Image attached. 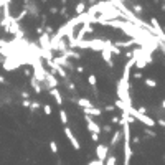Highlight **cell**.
Segmentation results:
<instances>
[{
	"instance_id": "1",
	"label": "cell",
	"mask_w": 165,
	"mask_h": 165,
	"mask_svg": "<svg viewBox=\"0 0 165 165\" xmlns=\"http://www.w3.org/2000/svg\"><path fill=\"white\" fill-rule=\"evenodd\" d=\"M25 63V60H18V58H13V56H8L7 60L3 61L2 68L5 71H15V69H18L22 64Z\"/></svg>"
},
{
	"instance_id": "2",
	"label": "cell",
	"mask_w": 165,
	"mask_h": 165,
	"mask_svg": "<svg viewBox=\"0 0 165 165\" xmlns=\"http://www.w3.org/2000/svg\"><path fill=\"white\" fill-rule=\"evenodd\" d=\"M64 135H66V139L69 140V144H71V147H73V149L74 150H79L81 149V144H79V140L78 139H76V135L73 134V131H71V129H69L68 126L66 127H64Z\"/></svg>"
},
{
	"instance_id": "3",
	"label": "cell",
	"mask_w": 165,
	"mask_h": 165,
	"mask_svg": "<svg viewBox=\"0 0 165 165\" xmlns=\"http://www.w3.org/2000/svg\"><path fill=\"white\" fill-rule=\"evenodd\" d=\"M108 155H109V147L106 144H98L96 145V157H98V160L104 163V160L108 158Z\"/></svg>"
},
{
	"instance_id": "4",
	"label": "cell",
	"mask_w": 165,
	"mask_h": 165,
	"mask_svg": "<svg viewBox=\"0 0 165 165\" xmlns=\"http://www.w3.org/2000/svg\"><path fill=\"white\" fill-rule=\"evenodd\" d=\"M84 121H86L88 132H91V134H101V126H99L96 121H92V117L84 116Z\"/></svg>"
},
{
	"instance_id": "5",
	"label": "cell",
	"mask_w": 165,
	"mask_h": 165,
	"mask_svg": "<svg viewBox=\"0 0 165 165\" xmlns=\"http://www.w3.org/2000/svg\"><path fill=\"white\" fill-rule=\"evenodd\" d=\"M89 33H94V27L91 25V23H82L81 28H79V32L76 33L74 40H84V37H86V35H89Z\"/></svg>"
},
{
	"instance_id": "6",
	"label": "cell",
	"mask_w": 165,
	"mask_h": 165,
	"mask_svg": "<svg viewBox=\"0 0 165 165\" xmlns=\"http://www.w3.org/2000/svg\"><path fill=\"white\" fill-rule=\"evenodd\" d=\"M111 45H112V43H111ZM111 45H109V46H111ZM109 46H108V48H104V50L101 51V58H102V61H104V63H108V66H109V68H114V60H112V53H111Z\"/></svg>"
},
{
	"instance_id": "7",
	"label": "cell",
	"mask_w": 165,
	"mask_h": 165,
	"mask_svg": "<svg viewBox=\"0 0 165 165\" xmlns=\"http://www.w3.org/2000/svg\"><path fill=\"white\" fill-rule=\"evenodd\" d=\"M40 48L41 50H46V51H50L51 50V43H50V37H48V33H43V35H40Z\"/></svg>"
},
{
	"instance_id": "8",
	"label": "cell",
	"mask_w": 165,
	"mask_h": 165,
	"mask_svg": "<svg viewBox=\"0 0 165 165\" xmlns=\"http://www.w3.org/2000/svg\"><path fill=\"white\" fill-rule=\"evenodd\" d=\"M122 140V131H112V137H111V142H109V149H114V147L117 145Z\"/></svg>"
},
{
	"instance_id": "9",
	"label": "cell",
	"mask_w": 165,
	"mask_h": 165,
	"mask_svg": "<svg viewBox=\"0 0 165 165\" xmlns=\"http://www.w3.org/2000/svg\"><path fill=\"white\" fill-rule=\"evenodd\" d=\"M82 112H84L86 116H89V117H99V116H102V109L101 108H96V106H94V108H89V109H82Z\"/></svg>"
},
{
	"instance_id": "10",
	"label": "cell",
	"mask_w": 165,
	"mask_h": 165,
	"mask_svg": "<svg viewBox=\"0 0 165 165\" xmlns=\"http://www.w3.org/2000/svg\"><path fill=\"white\" fill-rule=\"evenodd\" d=\"M50 94L53 96V99H55L56 106H63V96H61V91L58 89V88H55V89H50Z\"/></svg>"
},
{
	"instance_id": "11",
	"label": "cell",
	"mask_w": 165,
	"mask_h": 165,
	"mask_svg": "<svg viewBox=\"0 0 165 165\" xmlns=\"http://www.w3.org/2000/svg\"><path fill=\"white\" fill-rule=\"evenodd\" d=\"M76 104H78L81 109H89V108H94V102H91L88 98H79V99H76Z\"/></svg>"
},
{
	"instance_id": "12",
	"label": "cell",
	"mask_w": 165,
	"mask_h": 165,
	"mask_svg": "<svg viewBox=\"0 0 165 165\" xmlns=\"http://www.w3.org/2000/svg\"><path fill=\"white\" fill-rule=\"evenodd\" d=\"M30 86H32V89L35 91V94H40L41 91H43V88H41V84H40V82L33 78V76L30 78Z\"/></svg>"
},
{
	"instance_id": "13",
	"label": "cell",
	"mask_w": 165,
	"mask_h": 165,
	"mask_svg": "<svg viewBox=\"0 0 165 165\" xmlns=\"http://www.w3.org/2000/svg\"><path fill=\"white\" fill-rule=\"evenodd\" d=\"M74 12H76V17H79V15H82L86 12V2H81L79 3H76V7H74Z\"/></svg>"
},
{
	"instance_id": "14",
	"label": "cell",
	"mask_w": 165,
	"mask_h": 165,
	"mask_svg": "<svg viewBox=\"0 0 165 165\" xmlns=\"http://www.w3.org/2000/svg\"><path fill=\"white\" fill-rule=\"evenodd\" d=\"M60 121H61V124H63L64 127L69 124V116H68V112L64 109H60Z\"/></svg>"
},
{
	"instance_id": "15",
	"label": "cell",
	"mask_w": 165,
	"mask_h": 165,
	"mask_svg": "<svg viewBox=\"0 0 165 165\" xmlns=\"http://www.w3.org/2000/svg\"><path fill=\"white\" fill-rule=\"evenodd\" d=\"M88 84L96 89V84H98V78H96V74H89V76H88Z\"/></svg>"
},
{
	"instance_id": "16",
	"label": "cell",
	"mask_w": 165,
	"mask_h": 165,
	"mask_svg": "<svg viewBox=\"0 0 165 165\" xmlns=\"http://www.w3.org/2000/svg\"><path fill=\"white\" fill-rule=\"evenodd\" d=\"M104 162H106V165H117V157L114 154H111V155H108V158Z\"/></svg>"
},
{
	"instance_id": "17",
	"label": "cell",
	"mask_w": 165,
	"mask_h": 165,
	"mask_svg": "<svg viewBox=\"0 0 165 165\" xmlns=\"http://www.w3.org/2000/svg\"><path fill=\"white\" fill-rule=\"evenodd\" d=\"M144 82H145V86H149V88H155L157 86V81L152 79V78H145Z\"/></svg>"
},
{
	"instance_id": "18",
	"label": "cell",
	"mask_w": 165,
	"mask_h": 165,
	"mask_svg": "<svg viewBox=\"0 0 165 165\" xmlns=\"http://www.w3.org/2000/svg\"><path fill=\"white\" fill-rule=\"evenodd\" d=\"M43 112H45V116H51V112H53L51 104H43Z\"/></svg>"
},
{
	"instance_id": "19",
	"label": "cell",
	"mask_w": 165,
	"mask_h": 165,
	"mask_svg": "<svg viewBox=\"0 0 165 165\" xmlns=\"http://www.w3.org/2000/svg\"><path fill=\"white\" fill-rule=\"evenodd\" d=\"M101 132L111 134V132H112V126H111V124H106V126H101Z\"/></svg>"
},
{
	"instance_id": "20",
	"label": "cell",
	"mask_w": 165,
	"mask_h": 165,
	"mask_svg": "<svg viewBox=\"0 0 165 165\" xmlns=\"http://www.w3.org/2000/svg\"><path fill=\"white\" fill-rule=\"evenodd\" d=\"M50 150H51V154H58V144L55 142V140L50 142Z\"/></svg>"
},
{
	"instance_id": "21",
	"label": "cell",
	"mask_w": 165,
	"mask_h": 165,
	"mask_svg": "<svg viewBox=\"0 0 165 165\" xmlns=\"http://www.w3.org/2000/svg\"><path fill=\"white\" fill-rule=\"evenodd\" d=\"M112 112V111H116V106L114 104H111V106H104V109H102V112Z\"/></svg>"
},
{
	"instance_id": "22",
	"label": "cell",
	"mask_w": 165,
	"mask_h": 165,
	"mask_svg": "<svg viewBox=\"0 0 165 165\" xmlns=\"http://www.w3.org/2000/svg\"><path fill=\"white\" fill-rule=\"evenodd\" d=\"M20 98L23 99V101H27V99H30V92H28V91H22L20 92Z\"/></svg>"
},
{
	"instance_id": "23",
	"label": "cell",
	"mask_w": 165,
	"mask_h": 165,
	"mask_svg": "<svg viewBox=\"0 0 165 165\" xmlns=\"http://www.w3.org/2000/svg\"><path fill=\"white\" fill-rule=\"evenodd\" d=\"M111 124H121V116H112L111 117Z\"/></svg>"
},
{
	"instance_id": "24",
	"label": "cell",
	"mask_w": 165,
	"mask_h": 165,
	"mask_svg": "<svg viewBox=\"0 0 165 165\" xmlns=\"http://www.w3.org/2000/svg\"><path fill=\"white\" fill-rule=\"evenodd\" d=\"M147 111H149V109H147L145 106H140V108L137 109V112H139V114H147Z\"/></svg>"
},
{
	"instance_id": "25",
	"label": "cell",
	"mask_w": 165,
	"mask_h": 165,
	"mask_svg": "<svg viewBox=\"0 0 165 165\" xmlns=\"http://www.w3.org/2000/svg\"><path fill=\"white\" fill-rule=\"evenodd\" d=\"M145 134H147V135H150V137H155V135H157V134H155L154 131H152V129H149V127L145 129Z\"/></svg>"
},
{
	"instance_id": "26",
	"label": "cell",
	"mask_w": 165,
	"mask_h": 165,
	"mask_svg": "<svg viewBox=\"0 0 165 165\" xmlns=\"http://www.w3.org/2000/svg\"><path fill=\"white\" fill-rule=\"evenodd\" d=\"M30 109H32V111L40 109V102H32V104H30Z\"/></svg>"
},
{
	"instance_id": "27",
	"label": "cell",
	"mask_w": 165,
	"mask_h": 165,
	"mask_svg": "<svg viewBox=\"0 0 165 165\" xmlns=\"http://www.w3.org/2000/svg\"><path fill=\"white\" fill-rule=\"evenodd\" d=\"M91 139H92V142L99 144V134H91Z\"/></svg>"
},
{
	"instance_id": "28",
	"label": "cell",
	"mask_w": 165,
	"mask_h": 165,
	"mask_svg": "<svg viewBox=\"0 0 165 165\" xmlns=\"http://www.w3.org/2000/svg\"><path fill=\"white\" fill-rule=\"evenodd\" d=\"M74 71H76V73H79V74H81V73H84V66H76V68H74Z\"/></svg>"
},
{
	"instance_id": "29",
	"label": "cell",
	"mask_w": 165,
	"mask_h": 165,
	"mask_svg": "<svg viewBox=\"0 0 165 165\" xmlns=\"http://www.w3.org/2000/svg\"><path fill=\"white\" fill-rule=\"evenodd\" d=\"M30 99H27V101H22V106H23V108H30Z\"/></svg>"
},
{
	"instance_id": "30",
	"label": "cell",
	"mask_w": 165,
	"mask_h": 165,
	"mask_svg": "<svg viewBox=\"0 0 165 165\" xmlns=\"http://www.w3.org/2000/svg\"><path fill=\"white\" fill-rule=\"evenodd\" d=\"M88 165H104L102 162H99L98 160V158H96V160H92V162H89V163H88Z\"/></svg>"
},
{
	"instance_id": "31",
	"label": "cell",
	"mask_w": 165,
	"mask_h": 165,
	"mask_svg": "<svg viewBox=\"0 0 165 165\" xmlns=\"http://www.w3.org/2000/svg\"><path fill=\"white\" fill-rule=\"evenodd\" d=\"M134 78H135V79H142V73H140V71L134 73Z\"/></svg>"
},
{
	"instance_id": "32",
	"label": "cell",
	"mask_w": 165,
	"mask_h": 165,
	"mask_svg": "<svg viewBox=\"0 0 165 165\" xmlns=\"http://www.w3.org/2000/svg\"><path fill=\"white\" fill-rule=\"evenodd\" d=\"M157 122H158V126H162V127L165 129V119H160V117H158V121H157Z\"/></svg>"
},
{
	"instance_id": "33",
	"label": "cell",
	"mask_w": 165,
	"mask_h": 165,
	"mask_svg": "<svg viewBox=\"0 0 165 165\" xmlns=\"http://www.w3.org/2000/svg\"><path fill=\"white\" fill-rule=\"evenodd\" d=\"M35 32H37L38 35H43V27H38V28H35Z\"/></svg>"
},
{
	"instance_id": "34",
	"label": "cell",
	"mask_w": 165,
	"mask_h": 165,
	"mask_svg": "<svg viewBox=\"0 0 165 165\" xmlns=\"http://www.w3.org/2000/svg\"><path fill=\"white\" fill-rule=\"evenodd\" d=\"M23 74H25V76H30V74H32V71H30L28 68H25V69H23Z\"/></svg>"
},
{
	"instance_id": "35",
	"label": "cell",
	"mask_w": 165,
	"mask_h": 165,
	"mask_svg": "<svg viewBox=\"0 0 165 165\" xmlns=\"http://www.w3.org/2000/svg\"><path fill=\"white\" fill-rule=\"evenodd\" d=\"M0 84H7V79H5L2 74H0Z\"/></svg>"
},
{
	"instance_id": "36",
	"label": "cell",
	"mask_w": 165,
	"mask_h": 165,
	"mask_svg": "<svg viewBox=\"0 0 165 165\" xmlns=\"http://www.w3.org/2000/svg\"><path fill=\"white\" fill-rule=\"evenodd\" d=\"M56 12H58V8H56V7H50V13H53V15H55Z\"/></svg>"
},
{
	"instance_id": "37",
	"label": "cell",
	"mask_w": 165,
	"mask_h": 165,
	"mask_svg": "<svg viewBox=\"0 0 165 165\" xmlns=\"http://www.w3.org/2000/svg\"><path fill=\"white\" fill-rule=\"evenodd\" d=\"M66 12H68V10H66V8H64V7H63V8L60 10V13H61V15H66Z\"/></svg>"
},
{
	"instance_id": "38",
	"label": "cell",
	"mask_w": 165,
	"mask_h": 165,
	"mask_svg": "<svg viewBox=\"0 0 165 165\" xmlns=\"http://www.w3.org/2000/svg\"><path fill=\"white\" fill-rule=\"evenodd\" d=\"M160 108H162V111H165V99L162 101V106H160Z\"/></svg>"
},
{
	"instance_id": "39",
	"label": "cell",
	"mask_w": 165,
	"mask_h": 165,
	"mask_svg": "<svg viewBox=\"0 0 165 165\" xmlns=\"http://www.w3.org/2000/svg\"><path fill=\"white\" fill-rule=\"evenodd\" d=\"M162 10L165 12V3H162Z\"/></svg>"
},
{
	"instance_id": "40",
	"label": "cell",
	"mask_w": 165,
	"mask_h": 165,
	"mask_svg": "<svg viewBox=\"0 0 165 165\" xmlns=\"http://www.w3.org/2000/svg\"><path fill=\"white\" fill-rule=\"evenodd\" d=\"M41 2H46V0H41Z\"/></svg>"
}]
</instances>
